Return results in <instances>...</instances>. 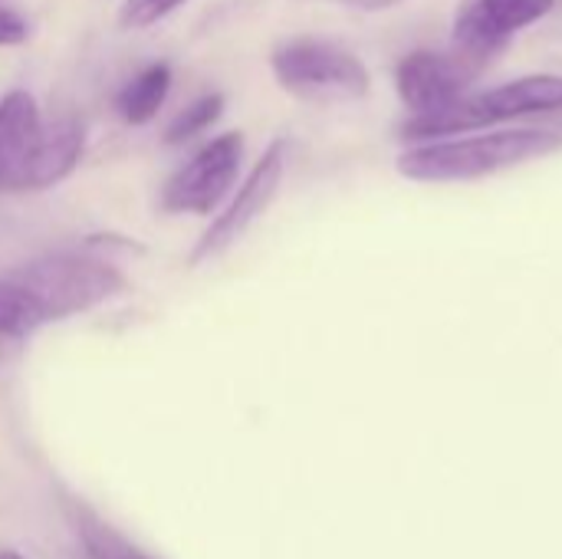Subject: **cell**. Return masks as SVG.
Returning <instances> with one entry per match:
<instances>
[{
  "label": "cell",
  "mask_w": 562,
  "mask_h": 559,
  "mask_svg": "<svg viewBox=\"0 0 562 559\" xmlns=\"http://www.w3.org/2000/svg\"><path fill=\"white\" fill-rule=\"evenodd\" d=\"M560 148L562 132L557 128H487L484 135L468 132L415 142L395 158V168L402 178L422 185H464L547 158Z\"/></svg>",
  "instance_id": "obj_1"
},
{
  "label": "cell",
  "mask_w": 562,
  "mask_h": 559,
  "mask_svg": "<svg viewBox=\"0 0 562 559\" xmlns=\"http://www.w3.org/2000/svg\"><path fill=\"white\" fill-rule=\"evenodd\" d=\"M562 112V76L560 72H530L520 79H510L504 86L468 92L458 105L435 112V115H408L398 128V138L431 142L448 135H468V132H487L517 119L530 115H553Z\"/></svg>",
  "instance_id": "obj_2"
},
{
  "label": "cell",
  "mask_w": 562,
  "mask_h": 559,
  "mask_svg": "<svg viewBox=\"0 0 562 559\" xmlns=\"http://www.w3.org/2000/svg\"><path fill=\"white\" fill-rule=\"evenodd\" d=\"M270 69L283 92L310 105H346L372 92V72L362 56L333 40H290L273 49Z\"/></svg>",
  "instance_id": "obj_3"
},
{
  "label": "cell",
  "mask_w": 562,
  "mask_h": 559,
  "mask_svg": "<svg viewBox=\"0 0 562 559\" xmlns=\"http://www.w3.org/2000/svg\"><path fill=\"white\" fill-rule=\"evenodd\" d=\"M10 277L36 297L49 323L89 313L125 290V277L112 264L82 254H46Z\"/></svg>",
  "instance_id": "obj_4"
},
{
  "label": "cell",
  "mask_w": 562,
  "mask_h": 559,
  "mask_svg": "<svg viewBox=\"0 0 562 559\" xmlns=\"http://www.w3.org/2000/svg\"><path fill=\"white\" fill-rule=\"evenodd\" d=\"M557 0H461L454 10L451 49L481 72L510 46V40L550 16Z\"/></svg>",
  "instance_id": "obj_5"
},
{
  "label": "cell",
  "mask_w": 562,
  "mask_h": 559,
  "mask_svg": "<svg viewBox=\"0 0 562 559\" xmlns=\"http://www.w3.org/2000/svg\"><path fill=\"white\" fill-rule=\"evenodd\" d=\"M286 161H290V145L283 138H273L267 145V152L260 155V161L250 168V175L244 178V185L237 188L234 201L224 208V214L214 217V224L204 231V237L194 244L188 264L201 267L207 260H214L217 254H224L227 247H234L273 204L283 175H286Z\"/></svg>",
  "instance_id": "obj_6"
},
{
  "label": "cell",
  "mask_w": 562,
  "mask_h": 559,
  "mask_svg": "<svg viewBox=\"0 0 562 559\" xmlns=\"http://www.w3.org/2000/svg\"><path fill=\"white\" fill-rule=\"evenodd\" d=\"M244 161V135L224 132L201 145L165 185L161 208L168 214H211L237 181Z\"/></svg>",
  "instance_id": "obj_7"
},
{
  "label": "cell",
  "mask_w": 562,
  "mask_h": 559,
  "mask_svg": "<svg viewBox=\"0 0 562 559\" xmlns=\"http://www.w3.org/2000/svg\"><path fill=\"white\" fill-rule=\"evenodd\" d=\"M481 76L461 53L412 49L395 66V92L408 115H435L458 105Z\"/></svg>",
  "instance_id": "obj_8"
},
{
  "label": "cell",
  "mask_w": 562,
  "mask_h": 559,
  "mask_svg": "<svg viewBox=\"0 0 562 559\" xmlns=\"http://www.w3.org/2000/svg\"><path fill=\"white\" fill-rule=\"evenodd\" d=\"M82 142H86V132L79 119L66 115V119L43 125L16 175L13 191H46L66 181L82 158Z\"/></svg>",
  "instance_id": "obj_9"
},
{
  "label": "cell",
  "mask_w": 562,
  "mask_h": 559,
  "mask_svg": "<svg viewBox=\"0 0 562 559\" xmlns=\"http://www.w3.org/2000/svg\"><path fill=\"white\" fill-rule=\"evenodd\" d=\"M43 128L40 105L26 89H13L0 99V188L13 191L16 175Z\"/></svg>",
  "instance_id": "obj_10"
},
{
  "label": "cell",
  "mask_w": 562,
  "mask_h": 559,
  "mask_svg": "<svg viewBox=\"0 0 562 559\" xmlns=\"http://www.w3.org/2000/svg\"><path fill=\"white\" fill-rule=\"evenodd\" d=\"M46 323L49 320L36 297L10 273L0 277V362L20 359L33 333Z\"/></svg>",
  "instance_id": "obj_11"
},
{
  "label": "cell",
  "mask_w": 562,
  "mask_h": 559,
  "mask_svg": "<svg viewBox=\"0 0 562 559\" xmlns=\"http://www.w3.org/2000/svg\"><path fill=\"white\" fill-rule=\"evenodd\" d=\"M168 92H171V69H168V63H151V66H145L138 76H132L119 89L115 109H119L125 125H148L161 112Z\"/></svg>",
  "instance_id": "obj_12"
},
{
  "label": "cell",
  "mask_w": 562,
  "mask_h": 559,
  "mask_svg": "<svg viewBox=\"0 0 562 559\" xmlns=\"http://www.w3.org/2000/svg\"><path fill=\"white\" fill-rule=\"evenodd\" d=\"M221 115H224V96H221V92L198 96L191 105H184V109L168 122L165 142H168V145H184V142L198 138L201 132H207Z\"/></svg>",
  "instance_id": "obj_13"
},
{
  "label": "cell",
  "mask_w": 562,
  "mask_h": 559,
  "mask_svg": "<svg viewBox=\"0 0 562 559\" xmlns=\"http://www.w3.org/2000/svg\"><path fill=\"white\" fill-rule=\"evenodd\" d=\"M181 3H188V0H125L119 10V23L125 30H148L158 20H165L168 13H175Z\"/></svg>",
  "instance_id": "obj_14"
},
{
  "label": "cell",
  "mask_w": 562,
  "mask_h": 559,
  "mask_svg": "<svg viewBox=\"0 0 562 559\" xmlns=\"http://www.w3.org/2000/svg\"><path fill=\"white\" fill-rule=\"evenodd\" d=\"M26 36H30V23L16 10L0 3V49L20 46V43H26Z\"/></svg>",
  "instance_id": "obj_15"
},
{
  "label": "cell",
  "mask_w": 562,
  "mask_h": 559,
  "mask_svg": "<svg viewBox=\"0 0 562 559\" xmlns=\"http://www.w3.org/2000/svg\"><path fill=\"white\" fill-rule=\"evenodd\" d=\"M342 3L359 7V10H389V7H395V3H402V0H342Z\"/></svg>",
  "instance_id": "obj_16"
},
{
  "label": "cell",
  "mask_w": 562,
  "mask_h": 559,
  "mask_svg": "<svg viewBox=\"0 0 562 559\" xmlns=\"http://www.w3.org/2000/svg\"><path fill=\"white\" fill-rule=\"evenodd\" d=\"M0 559H23L20 554H13V550H0Z\"/></svg>",
  "instance_id": "obj_17"
}]
</instances>
